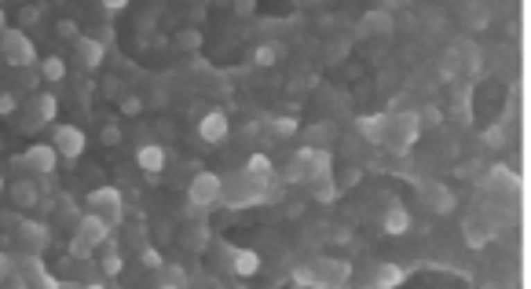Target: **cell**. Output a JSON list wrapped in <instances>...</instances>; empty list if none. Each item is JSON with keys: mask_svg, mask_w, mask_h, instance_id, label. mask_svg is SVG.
<instances>
[{"mask_svg": "<svg viewBox=\"0 0 531 289\" xmlns=\"http://www.w3.org/2000/svg\"><path fill=\"white\" fill-rule=\"evenodd\" d=\"M110 234V227L103 223L96 213H85V216H77L73 223V234H70V256L77 260H88L99 249V242Z\"/></svg>", "mask_w": 531, "mask_h": 289, "instance_id": "1", "label": "cell"}, {"mask_svg": "<svg viewBox=\"0 0 531 289\" xmlns=\"http://www.w3.org/2000/svg\"><path fill=\"white\" fill-rule=\"evenodd\" d=\"M330 165L333 157L327 147H304L293 154V161L286 168V179L290 183H308V179H319V176H330Z\"/></svg>", "mask_w": 531, "mask_h": 289, "instance_id": "2", "label": "cell"}, {"mask_svg": "<svg viewBox=\"0 0 531 289\" xmlns=\"http://www.w3.org/2000/svg\"><path fill=\"white\" fill-rule=\"evenodd\" d=\"M85 205H88V213H96L107 227L114 231L121 223V216H125V205H121V194L114 191V187H96L92 194L85 198Z\"/></svg>", "mask_w": 531, "mask_h": 289, "instance_id": "3", "label": "cell"}, {"mask_svg": "<svg viewBox=\"0 0 531 289\" xmlns=\"http://www.w3.org/2000/svg\"><path fill=\"white\" fill-rule=\"evenodd\" d=\"M0 51H4V62L8 67H33L37 62V48H33V41L26 37L22 30H4L0 33Z\"/></svg>", "mask_w": 531, "mask_h": 289, "instance_id": "4", "label": "cell"}, {"mask_svg": "<svg viewBox=\"0 0 531 289\" xmlns=\"http://www.w3.org/2000/svg\"><path fill=\"white\" fill-rule=\"evenodd\" d=\"M261 194H264V187L250 173H242L238 179H231V183H220V198H224L231 209H250V205L261 202Z\"/></svg>", "mask_w": 531, "mask_h": 289, "instance_id": "5", "label": "cell"}, {"mask_svg": "<svg viewBox=\"0 0 531 289\" xmlns=\"http://www.w3.org/2000/svg\"><path fill=\"white\" fill-rule=\"evenodd\" d=\"M51 147H55L59 157L77 161V157L85 154V132L77 125H55V128H51Z\"/></svg>", "mask_w": 531, "mask_h": 289, "instance_id": "6", "label": "cell"}, {"mask_svg": "<svg viewBox=\"0 0 531 289\" xmlns=\"http://www.w3.org/2000/svg\"><path fill=\"white\" fill-rule=\"evenodd\" d=\"M220 179L216 173H198L191 179V187H187V202L191 205H202V209H213L220 202Z\"/></svg>", "mask_w": 531, "mask_h": 289, "instance_id": "7", "label": "cell"}, {"mask_svg": "<svg viewBox=\"0 0 531 289\" xmlns=\"http://www.w3.org/2000/svg\"><path fill=\"white\" fill-rule=\"evenodd\" d=\"M103 59H107V44L99 41V37H73V62L81 70H99L103 67Z\"/></svg>", "mask_w": 531, "mask_h": 289, "instance_id": "8", "label": "cell"}, {"mask_svg": "<svg viewBox=\"0 0 531 289\" xmlns=\"http://www.w3.org/2000/svg\"><path fill=\"white\" fill-rule=\"evenodd\" d=\"M55 161H59V154H55V147H51V143H37V147H30L22 157H15V165H26L33 176H51Z\"/></svg>", "mask_w": 531, "mask_h": 289, "instance_id": "9", "label": "cell"}, {"mask_svg": "<svg viewBox=\"0 0 531 289\" xmlns=\"http://www.w3.org/2000/svg\"><path fill=\"white\" fill-rule=\"evenodd\" d=\"M378 223H381V231H385V234H407V227H410V213H407V205H403V202H396V198H388V205L378 213Z\"/></svg>", "mask_w": 531, "mask_h": 289, "instance_id": "10", "label": "cell"}, {"mask_svg": "<svg viewBox=\"0 0 531 289\" xmlns=\"http://www.w3.org/2000/svg\"><path fill=\"white\" fill-rule=\"evenodd\" d=\"M180 242H184V249H191V253H205L213 242V231H209V223L205 220H194L184 227V234H180Z\"/></svg>", "mask_w": 531, "mask_h": 289, "instance_id": "11", "label": "cell"}, {"mask_svg": "<svg viewBox=\"0 0 531 289\" xmlns=\"http://www.w3.org/2000/svg\"><path fill=\"white\" fill-rule=\"evenodd\" d=\"M224 256H227V268L242 274V279H250V274H256V268H261V256L253 253V249H227L224 245Z\"/></svg>", "mask_w": 531, "mask_h": 289, "instance_id": "12", "label": "cell"}, {"mask_svg": "<svg viewBox=\"0 0 531 289\" xmlns=\"http://www.w3.org/2000/svg\"><path fill=\"white\" fill-rule=\"evenodd\" d=\"M136 165L143 168L150 179H158V173L165 168V150L158 143H143V147H136Z\"/></svg>", "mask_w": 531, "mask_h": 289, "instance_id": "13", "label": "cell"}, {"mask_svg": "<svg viewBox=\"0 0 531 289\" xmlns=\"http://www.w3.org/2000/svg\"><path fill=\"white\" fill-rule=\"evenodd\" d=\"M198 136L205 143H224V136H227V114L224 110H209L198 121Z\"/></svg>", "mask_w": 531, "mask_h": 289, "instance_id": "14", "label": "cell"}, {"mask_svg": "<svg viewBox=\"0 0 531 289\" xmlns=\"http://www.w3.org/2000/svg\"><path fill=\"white\" fill-rule=\"evenodd\" d=\"M26 110H30L33 117H41L44 125H51V121H55V114H59V103H55L51 91H33V96L26 99Z\"/></svg>", "mask_w": 531, "mask_h": 289, "instance_id": "15", "label": "cell"}, {"mask_svg": "<svg viewBox=\"0 0 531 289\" xmlns=\"http://www.w3.org/2000/svg\"><path fill=\"white\" fill-rule=\"evenodd\" d=\"M421 202H425V209H429V213L447 216L451 209H455V194H451L447 187H439V183H433V187L421 191Z\"/></svg>", "mask_w": 531, "mask_h": 289, "instance_id": "16", "label": "cell"}, {"mask_svg": "<svg viewBox=\"0 0 531 289\" xmlns=\"http://www.w3.org/2000/svg\"><path fill=\"white\" fill-rule=\"evenodd\" d=\"M462 238H465L469 249H484L491 238H495V231H491V223H484V220H465L462 223Z\"/></svg>", "mask_w": 531, "mask_h": 289, "instance_id": "17", "label": "cell"}, {"mask_svg": "<svg viewBox=\"0 0 531 289\" xmlns=\"http://www.w3.org/2000/svg\"><path fill=\"white\" fill-rule=\"evenodd\" d=\"M363 282H367V286H381V289H388V286H399V282H403V271H399L396 264H374L370 274H363Z\"/></svg>", "mask_w": 531, "mask_h": 289, "instance_id": "18", "label": "cell"}, {"mask_svg": "<svg viewBox=\"0 0 531 289\" xmlns=\"http://www.w3.org/2000/svg\"><path fill=\"white\" fill-rule=\"evenodd\" d=\"M359 33L363 37H388L392 33V15H388V11H370V15H363V22H359Z\"/></svg>", "mask_w": 531, "mask_h": 289, "instance_id": "19", "label": "cell"}, {"mask_svg": "<svg viewBox=\"0 0 531 289\" xmlns=\"http://www.w3.org/2000/svg\"><path fill=\"white\" fill-rule=\"evenodd\" d=\"M150 282L154 286H187V274H184L180 264H162L158 271L150 274Z\"/></svg>", "mask_w": 531, "mask_h": 289, "instance_id": "20", "label": "cell"}, {"mask_svg": "<svg viewBox=\"0 0 531 289\" xmlns=\"http://www.w3.org/2000/svg\"><path fill=\"white\" fill-rule=\"evenodd\" d=\"M245 173H250L256 183H261V187H268V183H271V176H275V168H271V161H268L264 154H253L250 161H245Z\"/></svg>", "mask_w": 531, "mask_h": 289, "instance_id": "21", "label": "cell"}, {"mask_svg": "<svg viewBox=\"0 0 531 289\" xmlns=\"http://www.w3.org/2000/svg\"><path fill=\"white\" fill-rule=\"evenodd\" d=\"M11 198H15L19 209H33L37 205V187L30 179H19V183H11Z\"/></svg>", "mask_w": 531, "mask_h": 289, "instance_id": "22", "label": "cell"}, {"mask_svg": "<svg viewBox=\"0 0 531 289\" xmlns=\"http://www.w3.org/2000/svg\"><path fill=\"white\" fill-rule=\"evenodd\" d=\"M319 282H333V286H338V282H345L348 279V264H341V260H319Z\"/></svg>", "mask_w": 531, "mask_h": 289, "instance_id": "23", "label": "cell"}, {"mask_svg": "<svg viewBox=\"0 0 531 289\" xmlns=\"http://www.w3.org/2000/svg\"><path fill=\"white\" fill-rule=\"evenodd\" d=\"M96 253H103V260H99V271H103V279H114V274H121L125 260H121V253H118V249H96Z\"/></svg>", "mask_w": 531, "mask_h": 289, "instance_id": "24", "label": "cell"}, {"mask_svg": "<svg viewBox=\"0 0 531 289\" xmlns=\"http://www.w3.org/2000/svg\"><path fill=\"white\" fill-rule=\"evenodd\" d=\"M308 147H319V143H322V147H327V143H333V139H338V125H315V128H308Z\"/></svg>", "mask_w": 531, "mask_h": 289, "instance_id": "25", "label": "cell"}, {"mask_svg": "<svg viewBox=\"0 0 531 289\" xmlns=\"http://www.w3.org/2000/svg\"><path fill=\"white\" fill-rule=\"evenodd\" d=\"M41 77L44 81H62V77H67V59H59V55L41 59Z\"/></svg>", "mask_w": 531, "mask_h": 289, "instance_id": "26", "label": "cell"}, {"mask_svg": "<svg viewBox=\"0 0 531 289\" xmlns=\"http://www.w3.org/2000/svg\"><path fill=\"white\" fill-rule=\"evenodd\" d=\"M282 55V44H261V48H253V62L256 67H271V62H279Z\"/></svg>", "mask_w": 531, "mask_h": 289, "instance_id": "27", "label": "cell"}, {"mask_svg": "<svg viewBox=\"0 0 531 289\" xmlns=\"http://www.w3.org/2000/svg\"><path fill=\"white\" fill-rule=\"evenodd\" d=\"M173 44H176L180 51H198V48H202V33H198V30H180V33L173 37Z\"/></svg>", "mask_w": 531, "mask_h": 289, "instance_id": "28", "label": "cell"}, {"mask_svg": "<svg viewBox=\"0 0 531 289\" xmlns=\"http://www.w3.org/2000/svg\"><path fill=\"white\" fill-rule=\"evenodd\" d=\"M308 187H312V198H319V202H333V183H330V176H319V179H308Z\"/></svg>", "mask_w": 531, "mask_h": 289, "instance_id": "29", "label": "cell"}, {"mask_svg": "<svg viewBox=\"0 0 531 289\" xmlns=\"http://www.w3.org/2000/svg\"><path fill=\"white\" fill-rule=\"evenodd\" d=\"M359 128H363V132H367L374 143H381V139H385V117H363Z\"/></svg>", "mask_w": 531, "mask_h": 289, "instance_id": "30", "label": "cell"}, {"mask_svg": "<svg viewBox=\"0 0 531 289\" xmlns=\"http://www.w3.org/2000/svg\"><path fill=\"white\" fill-rule=\"evenodd\" d=\"M15 85H19V88H30V96H33V88L41 85V70H33V67H19Z\"/></svg>", "mask_w": 531, "mask_h": 289, "instance_id": "31", "label": "cell"}, {"mask_svg": "<svg viewBox=\"0 0 531 289\" xmlns=\"http://www.w3.org/2000/svg\"><path fill=\"white\" fill-rule=\"evenodd\" d=\"M348 51H352V41H330V44H327V59H330V62H341Z\"/></svg>", "mask_w": 531, "mask_h": 289, "instance_id": "32", "label": "cell"}, {"mask_svg": "<svg viewBox=\"0 0 531 289\" xmlns=\"http://www.w3.org/2000/svg\"><path fill=\"white\" fill-rule=\"evenodd\" d=\"M118 107H121V114H128V117H136L139 110H143V99H139V96H128V91H125V96L118 99Z\"/></svg>", "mask_w": 531, "mask_h": 289, "instance_id": "33", "label": "cell"}, {"mask_svg": "<svg viewBox=\"0 0 531 289\" xmlns=\"http://www.w3.org/2000/svg\"><path fill=\"white\" fill-rule=\"evenodd\" d=\"M139 264H143L147 271H158V268H162V256H158V249L143 245V249H139Z\"/></svg>", "mask_w": 531, "mask_h": 289, "instance_id": "34", "label": "cell"}, {"mask_svg": "<svg viewBox=\"0 0 531 289\" xmlns=\"http://www.w3.org/2000/svg\"><path fill=\"white\" fill-rule=\"evenodd\" d=\"M55 37H62V41H73V37H81V33H77V22H73V19H59V22H55Z\"/></svg>", "mask_w": 531, "mask_h": 289, "instance_id": "35", "label": "cell"}, {"mask_svg": "<svg viewBox=\"0 0 531 289\" xmlns=\"http://www.w3.org/2000/svg\"><path fill=\"white\" fill-rule=\"evenodd\" d=\"M268 125H271V132H275V136H290L297 128V121H286V117H271Z\"/></svg>", "mask_w": 531, "mask_h": 289, "instance_id": "36", "label": "cell"}, {"mask_svg": "<svg viewBox=\"0 0 531 289\" xmlns=\"http://www.w3.org/2000/svg\"><path fill=\"white\" fill-rule=\"evenodd\" d=\"M15 96H11V91H0V117H8V114H15Z\"/></svg>", "mask_w": 531, "mask_h": 289, "instance_id": "37", "label": "cell"}, {"mask_svg": "<svg viewBox=\"0 0 531 289\" xmlns=\"http://www.w3.org/2000/svg\"><path fill=\"white\" fill-rule=\"evenodd\" d=\"M19 128H22V132H37V128H44V121H41V117H33L30 110H26V117L19 121Z\"/></svg>", "mask_w": 531, "mask_h": 289, "instance_id": "38", "label": "cell"}, {"mask_svg": "<svg viewBox=\"0 0 531 289\" xmlns=\"http://www.w3.org/2000/svg\"><path fill=\"white\" fill-rule=\"evenodd\" d=\"M103 143H107V147H118V143H121V128L107 125V128H103Z\"/></svg>", "mask_w": 531, "mask_h": 289, "instance_id": "39", "label": "cell"}, {"mask_svg": "<svg viewBox=\"0 0 531 289\" xmlns=\"http://www.w3.org/2000/svg\"><path fill=\"white\" fill-rule=\"evenodd\" d=\"M37 19H41V8H22V11H19V22H22V26H33Z\"/></svg>", "mask_w": 531, "mask_h": 289, "instance_id": "40", "label": "cell"}, {"mask_svg": "<svg viewBox=\"0 0 531 289\" xmlns=\"http://www.w3.org/2000/svg\"><path fill=\"white\" fill-rule=\"evenodd\" d=\"M103 88H107V96H110V99H121V96H125V85L118 81V77H110V81L103 85Z\"/></svg>", "mask_w": 531, "mask_h": 289, "instance_id": "41", "label": "cell"}, {"mask_svg": "<svg viewBox=\"0 0 531 289\" xmlns=\"http://www.w3.org/2000/svg\"><path fill=\"white\" fill-rule=\"evenodd\" d=\"M235 11L238 15H253V0H235Z\"/></svg>", "mask_w": 531, "mask_h": 289, "instance_id": "42", "label": "cell"}, {"mask_svg": "<svg viewBox=\"0 0 531 289\" xmlns=\"http://www.w3.org/2000/svg\"><path fill=\"white\" fill-rule=\"evenodd\" d=\"M96 37H99L103 44H110V41H114V30H110V26H99V33H96Z\"/></svg>", "mask_w": 531, "mask_h": 289, "instance_id": "43", "label": "cell"}, {"mask_svg": "<svg viewBox=\"0 0 531 289\" xmlns=\"http://www.w3.org/2000/svg\"><path fill=\"white\" fill-rule=\"evenodd\" d=\"M8 271H11V256L0 253V279H8Z\"/></svg>", "mask_w": 531, "mask_h": 289, "instance_id": "44", "label": "cell"}, {"mask_svg": "<svg viewBox=\"0 0 531 289\" xmlns=\"http://www.w3.org/2000/svg\"><path fill=\"white\" fill-rule=\"evenodd\" d=\"M421 117H425V121H439V110H436V107H425Z\"/></svg>", "mask_w": 531, "mask_h": 289, "instance_id": "45", "label": "cell"}, {"mask_svg": "<svg viewBox=\"0 0 531 289\" xmlns=\"http://www.w3.org/2000/svg\"><path fill=\"white\" fill-rule=\"evenodd\" d=\"M128 4V0H103V8H110V11H121Z\"/></svg>", "mask_w": 531, "mask_h": 289, "instance_id": "46", "label": "cell"}, {"mask_svg": "<svg viewBox=\"0 0 531 289\" xmlns=\"http://www.w3.org/2000/svg\"><path fill=\"white\" fill-rule=\"evenodd\" d=\"M8 30V19H4V11H0V33H4Z\"/></svg>", "mask_w": 531, "mask_h": 289, "instance_id": "47", "label": "cell"}, {"mask_svg": "<svg viewBox=\"0 0 531 289\" xmlns=\"http://www.w3.org/2000/svg\"><path fill=\"white\" fill-rule=\"evenodd\" d=\"M0 191H4V179H0Z\"/></svg>", "mask_w": 531, "mask_h": 289, "instance_id": "48", "label": "cell"}]
</instances>
